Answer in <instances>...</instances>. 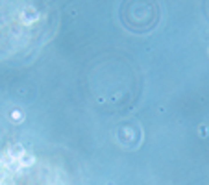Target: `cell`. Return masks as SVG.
Returning <instances> with one entry per match:
<instances>
[{
  "instance_id": "cell-1",
  "label": "cell",
  "mask_w": 209,
  "mask_h": 185,
  "mask_svg": "<svg viewBox=\"0 0 209 185\" xmlns=\"http://www.w3.org/2000/svg\"><path fill=\"white\" fill-rule=\"evenodd\" d=\"M11 118L13 121H22V113H20L19 109H13L11 111Z\"/></svg>"
}]
</instances>
